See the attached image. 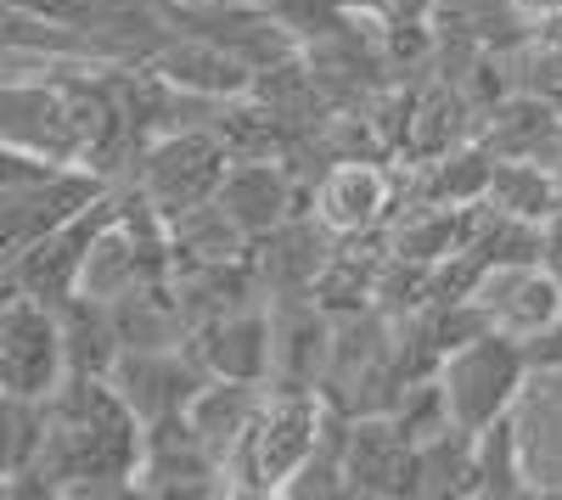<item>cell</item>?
<instances>
[{
  "label": "cell",
  "instance_id": "cell-1",
  "mask_svg": "<svg viewBox=\"0 0 562 500\" xmlns=\"http://www.w3.org/2000/svg\"><path fill=\"white\" fill-rule=\"evenodd\" d=\"M52 433L40 462L7 478L12 500L23 495H135L147 422L130 411V399L108 377H68L52 399Z\"/></svg>",
  "mask_w": 562,
  "mask_h": 500
},
{
  "label": "cell",
  "instance_id": "cell-2",
  "mask_svg": "<svg viewBox=\"0 0 562 500\" xmlns=\"http://www.w3.org/2000/svg\"><path fill=\"white\" fill-rule=\"evenodd\" d=\"M326 405L321 388H276L270 383V399L259 411V428L243 439V450L225 462V478H231V495H281L288 478L315 456V444L326 433Z\"/></svg>",
  "mask_w": 562,
  "mask_h": 500
},
{
  "label": "cell",
  "instance_id": "cell-3",
  "mask_svg": "<svg viewBox=\"0 0 562 500\" xmlns=\"http://www.w3.org/2000/svg\"><path fill=\"white\" fill-rule=\"evenodd\" d=\"M529 354L518 338H506V332H484L473 343H461L439 360V383L450 394V411L461 428H490L501 417L518 411V399L529 388Z\"/></svg>",
  "mask_w": 562,
  "mask_h": 500
},
{
  "label": "cell",
  "instance_id": "cell-4",
  "mask_svg": "<svg viewBox=\"0 0 562 500\" xmlns=\"http://www.w3.org/2000/svg\"><path fill=\"white\" fill-rule=\"evenodd\" d=\"M225 169H231V147L220 141L214 124H198V129H175V135L147 141V152L135 158L124 180H135L164 219H180L186 208L220 197Z\"/></svg>",
  "mask_w": 562,
  "mask_h": 500
},
{
  "label": "cell",
  "instance_id": "cell-5",
  "mask_svg": "<svg viewBox=\"0 0 562 500\" xmlns=\"http://www.w3.org/2000/svg\"><path fill=\"white\" fill-rule=\"evenodd\" d=\"M63 383H68L63 309L29 293H7L0 298V394L52 399Z\"/></svg>",
  "mask_w": 562,
  "mask_h": 500
},
{
  "label": "cell",
  "instance_id": "cell-6",
  "mask_svg": "<svg viewBox=\"0 0 562 500\" xmlns=\"http://www.w3.org/2000/svg\"><path fill=\"white\" fill-rule=\"evenodd\" d=\"M113 192V180L90 163H57L45 180L23 192H0V253H23L29 242H40L45 231L79 219L90 203H102Z\"/></svg>",
  "mask_w": 562,
  "mask_h": 500
},
{
  "label": "cell",
  "instance_id": "cell-7",
  "mask_svg": "<svg viewBox=\"0 0 562 500\" xmlns=\"http://www.w3.org/2000/svg\"><path fill=\"white\" fill-rule=\"evenodd\" d=\"M119 219V192H108L102 203H90L79 219L45 231L40 242H29L23 253L7 259V293H29V298H45V304H68L79 293V270H85V253L97 242L102 225Z\"/></svg>",
  "mask_w": 562,
  "mask_h": 500
},
{
  "label": "cell",
  "instance_id": "cell-8",
  "mask_svg": "<svg viewBox=\"0 0 562 500\" xmlns=\"http://www.w3.org/2000/svg\"><path fill=\"white\" fill-rule=\"evenodd\" d=\"M394 208V169L389 158H338L310 180V214L333 237H360L389 225Z\"/></svg>",
  "mask_w": 562,
  "mask_h": 500
},
{
  "label": "cell",
  "instance_id": "cell-9",
  "mask_svg": "<svg viewBox=\"0 0 562 500\" xmlns=\"http://www.w3.org/2000/svg\"><path fill=\"white\" fill-rule=\"evenodd\" d=\"M186 354L209 377H237V383H270L276 372V304L259 298L248 309H231L220 321H203L186 332Z\"/></svg>",
  "mask_w": 562,
  "mask_h": 500
},
{
  "label": "cell",
  "instance_id": "cell-10",
  "mask_svg": "<svg viewBox=\"0 0 562 500\" xmlns=\"http://www.w3.org/2000/svg\"><path fill=\"white\" fill-rule=\"evenodd\" d=\"M135 495H231L225 467L209 456V444L198 439V428L180 417L147 422V450H140V473H135Z\"/></svg>",
  "mask_w": 562,
  "mask_h": 500
},
{
  "label": "cell",
  "instance_id": "cell-11",
  "mask_svg": "<svg viewBox=\"0 0 562 500\" xmlns=\"http://www.w3.org/2000/svg\"><path fill=\"white\" fill-rule=\"evenodd\" d=\"M344 473H349V495H366V500L416 495V439L394 422V411L349 417Z\"/></svg>",
  "mask_w": 562,
  "mask_h": 500
},
{
  "label": "cell",
  "instance_id": "cell-12",
  "mask_svg": "<svg viewBox=\"0 0 562 500\" xmlns=\"http://www.w3.org/2000/svg\"><path fill=\"white\" fill-rule=\"evenodd\" d=\"M220 203L259 242V237L276 231L281 219H293V214L310 208V186L288 169V158H231V169L220 180Z\"/></svg>",
  "mask_w": 562,
  "mask_h": 500
},
{
  "label": "cell",
  "instance_id": "cell-13",
  "mask_svg": "<svg viewBox=\"0 0 562 500\" xmlns=\"http://www.w3.org/2000/svg\"><path fill=\"white\" fill-rule=\"evenodd\" d=\"M108 383L130 399V411L140 422H164V417H180L198 399L209 372L186 349H124Z\"/></svg>",
  "mask_w": 562,
  "mask_h": 500
},
{
  "label": "cell",
  "instance_id": "cell-14",
  "mask_svg": "<svg viewBox=\"0 0 562 500\" xmlns=\"http://www.w3.org/2000/svg\"><path fill=\"white\" fill-rule=\"evenodd\" d=\"M479 309L490 315V327L506 338H535L551 321H562V276L551 264H495L479 282Z\"/></svg>",
  "mask_w": 562,
  "mask_h": 500
},
{
  "label": "cell",
  "instance_id": "cell-15",
  "mask_svg": "<svg viewBox=\"0 0 562 500\" xmlns=\"http://www.w3.org/2000/svg\"><path fill=\"white\" fill-rule=\"evenodd\" d=\"M276 304V388H321L333 372V343H338V315L304 298H270Z\"/></svg>",
  "mask_w": 562,
  "mask_h": 500
},
{
  "label": "cell",
  "instance_id": "cell-16",
  "mask_svg": "<svg viewBox=\"0 0 562 500\" xmlns=\"http://www.w3.org/2000/svg\"><path fill=\"white\" fill-rule=\"evenodd\" d=\"M333 248H338V237L326 231V225H321L310 208L293 214V219H281L270 237L254 242L265 293H270V298H304V293H315V276L326 270Z\"/></svg>",
  "mask_w": 562,
  "mask_h": 500
},
{
  "label": "cell",
  "instance_id": "cell-17",
  "mask_svg": "<svg viewBox=\"0 0 562 500\" xmlns=\"http://www.w3.org/2000/svg\"><path fill=\"white\" fill-rule=\"evenodd\" d=\"M147 63H153L169 84L198 90V96H214V102L248 96L254 73H259L248 57H237L231 45H220V39H209V34H169Z\"/></svg>",
  "mask_w": 562,
  "mask_h": 500
},
{
  "label": "cell",
  "instance_id": "cell-18",
  "mask_svg": "<svg viewBox=\"0 0 562 500\" xmlns=\"http://www.w3.org/2000/svg\"><path fill=\"white\" fill-rule=\"evenodd\" d=\"M270 399V383H237V377H209L198 388V399L186 405V422L198 428V439L209 444V456L225 467L243 450V439L259 428V411Z\"/></svg>",
  "mask_w": 562,
  "mask_h": 500
},
{
  "label": "cell",
  "instance_id": "cell-19",
  "mask_svg": "<svg viewBox=\"0 0 562 500\" xmlns=\"http://www.w3.org/2000/svg\"><path fill=\"white\" fill-rule=\"evenodd\" d=\"M147 282H169V270L153 264V253L130 237L124 219L102 225L97 242H90V253H85L79 293L97 298V304H119V298H130L135 287H147Z\"/></svg>",
  "mask_w": 562,
  "mask_h": 500
},
{
  "label": "cell",
  "instance_id": "cell-20",
  "mask_svg": "<svg viewBox=\"0 0 562 500\" xmlns=\"http://www.w3.org/2000/svg\"><path fill=\"white\" fill-rule=\"evenodd\" d=\"M169 242H175V270H186V264H231V259L254 253V237L231 219V208L220 197L169 219Z\"/></svg>",
  "mask_w": 562,
  "mask_h": 500
},
{
  "label": "cell",
  "instance_id": "cell-21",
  "mask_svg": "<svg viewBox=\"0 0 562 500\" xmlns=\"http://www.w3.org/2000/svg\"><path fill=\"white\" fill-rule=\"evenodd\" d=\"M63 309V349H68V377H113L119 354H124V338H119V321L113 309L74 293Z\"/></svg>",
  "mask_w": 562,
  "mask_h": 500
},
{
  "label": "cell",
  "instance_id": "cell-22",
  "mask_svg": "<svg viewBox=\"0 0 562 500\" xmlns=\"http://www.w3.org/2000/svg\"><path fill=\"white\" fill-rule=\"evenodd\" d=\"M473 495H535V478H529V456H524V433H518V417H501L490 428H479V456H473Z\"/></svg>",
  "mask_w": 562,
  "mask_h": 500
},
{
  "label": "cell",
  "instance_id": "cell-23",
  "mask_svg": "<svg viewBox=\"0 0 562 500\" xmlns=\"http://www.w3.org/2000/svg\"><path fill=\"white\" fill-rule=\"evenodd\" d=\"M473 456H479V433L473 428H445L439 439L416 444V495H473Z\"/></svg>",
  "mask_w": 562,
  "mask_h": 500
},
{
  "label": "cell",
  "instance_id": "cell-24",
  "mask_svg": "<svg viewBox=\"0 0 562 500\" xmlns=\"http://www.w3.org/2000/svg\"><path fill=\"white\" fill-rule=\"evenodd\" d=\"M45 433H52V405H45V399L0 394V484L29 473L40 462Z\"/></svg>",
  "mask_w": 562,
  "mask_h": 500
},
{
  "label": "cell",
  "instance_id": "cell-25",
  "mask_svg": "<svg viewBox=\"0 0 562 500\" xmlns=\"http://www.w3.org/2000/svg\"><path fill=\"white\" fill-rule=\"evenodd\" d=\"M524 354H529V372H562V321L524 338Z\"/></svg>",
  "mask_w": 562,
  "mask_h": 500
}]
</instances>
